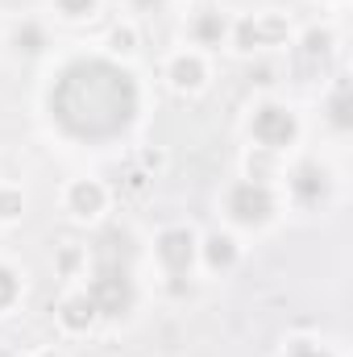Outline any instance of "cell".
<instances>
[{"instance_id": "obj_5", "label": "cell", "mask_w": 353, "mask_h": 357, "mask_svg": "<svg viewBox=\"0 0 353 357\" xmlns=\"http://www.w3.org/2000/svg\"><path fill=\"white\" fill-rule=\"evenodd\" d=\"M158 258H163V266L183 274V270L191 266V258H195V237L187 233V229H167L163 237H158Z\"/></svg>"}, {"instance_id": "obj_3", "label": "cell", "mask_w": 353, "mask_h": 357, "mask_svg": "<svg viewBox=\"0 0 353 357\" xmlns=\"http://www.w3.org/2000/svg\"><path fill=\"white\" fill-rule=\"evenodd\" d=\"M229 212L241 225H262V220H270V212H274V199H270V191H266L262 183H241L229 195Z\"/></svg>"}, {"instance_id": "obj_1", "label": "cell", "mask_w": 353, "mask_h": 357, "mask_svg": "<svg viewBox=\"0 0 353 357\" xmlns=\"http://www.w3.org/2000/svg\"><path fill=\"white\" fill-rule=\"evenodd\" d=\"M54 121L80 142H108L137 116V84L129 71L104 59L71 63L50 91Z\"/></svg>"}, {"instance_id": "obj_10", "label": "cell", "mask_w": 353, "mask_h": 357, "mask_svg": "<svg viewBox=\"0 0 353 357\" xmlns=\"http://www.w3.org/2000/svg\"><path fill=\"white\" fill-rule=\"evenodd\" d=\"M204 254H208V266H216V270H225V266L237 262V245H233L229 237H220V233L208 237V250H204Z\"/></svg>"}, {"instance_id": "obj_8", "label": "cell", "mask_w": 353, "mask_h": 357, "mask_svg": "<svg viewBox=\"0 0 353 357\" xmlns=\"http://www.w3.org/2000/svg\"><path fill=\"white\" fill-rule=\"evenodd\" d=\"M91 320H96V307H91L88 295H75V299H67V303H63V324H67V328L84 333Z\"/></svg>"}, {"instance_id": "obj_18", "label": "cell", "mask_w": 353, "mask_h": 357, "mask_svg": "<svg viewBox=\"0 0 353 357\" xmlns=\"http://www.w3.org/2000/svg\"><path fill=\"white\" fill-rule=\"evenodd\" d=\"M91 4H96V0H59V8H63L67 17H84V13H91Z\"/></svg>"}, {"instance_id": "obj_14", "label": "cell", "mask_w": 353, "mask_h": 357, "mask_svg": "<svg viewBox=\"0 0 353 357\" xmlns=\"http://www.w3.org/2000/svg\"><path fill=\"white\" fill-rule=\"evenodd\" d=\"M17 46H21L25 54H38V50H42V29H38V25H21V29H17Z\"/></svg>"}, {"instance_id": "obj_21", "label": "cell", "mask_w": 353, "mask_h": 357, "mask_svg": "<svg viewBox=\"0 0 353 357\" xmlns=\"http://www.w3.org/2000/svg\"><path fill=\"white\" fill-rule=\"evenodd\" d=\"M133 4H142V8H158L163 0H133Z\"/></svg>"}, {"instance_id": "obj_7", "label": "cell", "mask_w": 353, "mask_h": 357, "mask_svg": "<svg viewBox=\"0 0 353 357\" xmlns=\"http://www.w3.org/2000/svg\"><path fill=\"white\" fill-rule=\"evenodd\" d=\"M104 208V191L96 183H75L71 187V212L75 216H96Z\"/></svg>"}, {"instance_id": "obj_6", "label": "cell", "mask_w": 353, "mask_h": 357, "mask_svg": "<svg viewBox=\"0 0 353 357\" xmlns=\"http://www.w3.org/2000/svg\"><path fill=\"white\" fill-rule=\"evenodd\" d=\"M291 187H295V195H299L303 204H316V199H324V191H329V171L316 167V162H308V167L295 171Z\"/></svg>"}, {"instance_id": "obj_16", "label": "cell", "mask_w": 353, "mask_h": 357, "mask_svg": "<svg viewBox=\"0 0 353 357\" xmlns=\"http://www.w3.org/2000/svg\"><path fill=\"white\" fill-rule=\"evenodd\" d=\"M237 42H241V50H254V46H262V38H258V25H254V21H241V25H237Z\"/></svg>"}, {"instance_id": "obj_11", "label": "cell", "mask_w": 353, "mask_h": 357, "mask_svg": "<svg viewBox=\"0 0 353 357\" xmlns=\"http://www.w3.org/2000/svg\"><path fill=\"white\" fill-rule=\"evenodd\" d=\"M329 50H333V33H324V29H312L303 38V54L308 59H329Z\"/></svg>"}, {"instance_id": "obj_19", "label": "cell", "mask_w": 353, "mask_h": 357, "mask_svg": "<svg viewBox=\"0 0 353 357\" xmlns=\"http://www.w3.org/2000/svg\"><path fill=\"white\" fill-rule=\"evenodd\" d=\"M112 46L117 50H133V29H112Z\"/></svg>"}, {"instance_id": "obj_20", "label": "cell", "mask_w": 353, "mask_h": 357, "mask_svg": "<svg viewBox=\"0 0 353 357\" xmlns=\"http://www.w3.org/2000/svg\"><path fill=\"white\" fill-rule=\"evenodd\" d=\"M295 357H329V354H316V349H308V345H299V349H295Z\"/></svg>"}, {"instance_id": "obj_9", "label": "cell", "mask_w": 353, "mask_h": 357, "mask_svg": "<svg viewBox=\"0 0 353 357\" xmlns=\"http://www.w3.org/2000/svg\"><path fill=\"white\" fill-rule=\"evenodd\" d=\"M171 79H175V88H200L204 84V63L183 54V59L171 63Z\"/></svg>"}, {"instance_id": "obj_12", "label": "cell", "mask_w": 353, "mask_h": 357, "mask_svg": "<svg viewBox=\"0 0 353 357\" xmlns=\"http://www.w3.org/2000/svg\"><path fill=\"white\" fill-rule=\"evenodd\" d=\"M329 112H333V125H337V129H350V88H345V84L337 88L333 104H329Z\"/></svg>"}, {"instance_id": "obj_2", "label": "cell", "mask_w": 353, "mask_h": 357, "mask_svg": "<svg viewBox=\"0 0 353 357\" xmlns=\"http://www.w3.org/2000/svg\"><path fill=\"white\" fill-rule=\"evenodd\" d=\"M91 307L100 316H125L129 303H133V282H129V270L121 262H104L91 278Z\"/></svg>"}, {"instance_id": "obj_13", "label": "cell", "mask_w": 353, "mask_h": 357, "mask_svg": "<svg viewBox=\"0 0 353 357\" xmlns=\"http://www.w3.org/2000/svg\"><path fill=\"white\" fill-rule=\"evenodd\" d=\"M195 33H200L204 42H220V33H225V21H220V13H204V17L195 21Z\"/></svg>"}, {"instance_id": "obj_17", "label": "cell", "mask_w": 353, "mask_h": 357, "mask_svg": "<svg viewBox=\"0 0 353 357\" xmlns=\"http://www.w3.org/2000/svg\"><path fill=\"white\" fill-rule=\"evenodd\" d=\"M21 212V195L17 191H0V220H13Z\"/></svg>"}, {"instance_id": "obj_15", "label": "cell", "mask_w": 353, "mask_h": 357, "mask_svg": "<svg viewBox=\"0 0 353 357\" xmlns=\"http://www.w3.org/2000/svg\"><path fill=\"white\" fill-rule=\"evenodd\" d=\"M17 299V274L8 266H0V307H8Z\"/></svg>"}, {"instance_id": "obj_4", "label": "cell", "mask_w": 353, "mask_h": 357, "mask_svg": "<svg viewBox=\"0 0 353 357\" xmlns=\"http://www.w3.org/2000/svg\"><path fill=\"white\" fill-rule=\"evenodd\" d=\"M254 137L262 142L266 150L287 146L295 137V116L287 108H278V104H266V108H258V116H254Z\"/></svg>"}]
</instances>
